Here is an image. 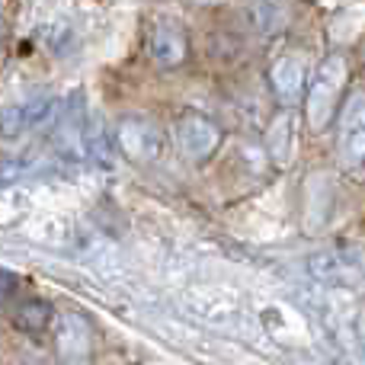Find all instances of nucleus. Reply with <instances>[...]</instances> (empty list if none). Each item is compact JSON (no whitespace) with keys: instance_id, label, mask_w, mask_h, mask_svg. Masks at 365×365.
I'll return each instance as SVG.
<instances>
[{"instance_id":"f257e3e1","label":"nucleus","mask_w":365,"mask_h":365,"mask_svg":"<svg viewBox=\"0 0 365 365\" xmlns=\"http://www.w3.org/2000/svg\"><path fill=\"white\" fill-rule=\"evenodd\" d=\"M346 81H349V64L343 55H327L317 68L314 81L308 87L304 96V119L314 132L334 125L336 113L343 106V93H346Z\"/></svg>"},{"instance_id":"f03ea898","label":"nucleus","mask_w":365,"mask_h":365,"mask_svg":"<svg viewBox=\"0 0 365 365\" xmlns=\"http://www.w3.org/2000/svg\"><path fill=\"white\" fill-rule=\"evenodd\" d=\"M115 145H119L122 158L132 160L138 167L158 164L167 151V135L148 115H122L115 122Z\"/></svg>"},{"instance_id":"7ed1b4c3","label":"nucleus","mask_w":365,"mask_h":365,"mask_svg":"<svg viewBox=\"0 0 365 365\" xmlns=\"http://www.w3.org/2000/svg\"><path fill=\"white\" fill-rule=\"evenodd\" d=\"M336 158L346 170L365 167V93L356 90L336 113Z\"/></svg>"},{"instance_id":"20e7f679","label":"nucleus","mask_w":365,"mask_h":365,"mask_svg":"<svg viewBox=\"0 0 365 365\" xmlns=\"http://www.w3.org/2000/svg\"><path fill=\"white\" fill-rule=\"evenodd\" d=\"M55 330V353L61 365H87L93 359V327L83 314L64 311L51 324Z\"/></svg>"},{"instance_id":"39448f33","label":"nucleus","mask_w":365,"mask_h":365,"mask_svg":"<svg viewBox=\"0 0 365 365\" xmlns=\"http://www.w3.org/2000/svg\"><path fill=\"white\" fill-rule=\"evenodd\" d=\"M173 135H177V145H180L182 158L192 160V164H205V160L221 148L218 122L202 115V113H182L177 119Z\"/></svg>"},{"instance_id":"423d86ee","label":"nucleus","mask_w":365,"mask_h":365,"mask_svg":"<svg viewBox=\"0 0 365 365\" xmlns=\"http://www.w3.org/2000/svg\"><path fill=\"white\" fill-rule=\"evenodd\" d=\"M186 32L177 19H154L148 29V55L160 64V68H180L186 61Z\"/></svg>"},{"instance_id":"0eeeda50","label":"nucleus","mask_w":365,"mask_h":365,"mask_svg":"<svg viewBox=\"0 0 365 365\" xmlns=\"http://www.w3.org/2000/svg\"><path fill=\"white\" fill-rule=\"evenodd\" d=\"M269 77V90L282 106H292V103L302 100L304 83H308V68H304V58L298 55H279L276 61L266 71Z\"/></svg>"},{"instance_id":"6e6552de","label":"nucleus","mask_w":365,"mask_h":365,"mask_svg":"<svg viewBox=\"0 0 365 365\" xmlns=\"http://www.w3.org/2000/svg\"><path fill=\"white\" fill-rule=\"evenodd\" d=\"M51 113V103L45 100L42 106L38 103H29V106H4L0 109V138L4 141H16L23 132H29L32 125H38V122H45Z\"/></svg>"},{"instance_id":"1a4fd4ad","label":"nucleus","mask_w":365,"mask_h":365,"mask_svg":"<svg viewBox=\"0 0 365 365\" xmlns=\"http://www.w3.org/2000/svg\"><path fill=\"white\" fill-rule=\"evenodd\" d=\"M16 324L26 330V334H42V330H48V324H51V308L45 302H23L16 308Z\"/></svg>"},{"instance_id":"9d476101","label":"nucleus","mask_w":365,"mask_h":365,"mask_svg":"<svg viewBox=\"0 0 365 365\" xmlns=\"http://www.w3.org/2000/svg\"><path fill=\"white\" fill-rule=\"evenodd\" d=\"M266 148H269V154H272L276 164H289V154H292V148H295L289 115H279L276 119V125H272L269 135H266Z\"/></svg>"},{"instance_id":"9b49d317","label":"nucleus","mask_w":365,"mask_h":365,"mask_svg":"<svg viewBox=\"0 0 365 365\" xmlns=\"http://www.w3.org/2000/svg\"><path fill=\"white\" fill-rule=\"evenodd\" d=\"M13 289H16V279H13L10 272H4V269H0V298H4V295H10Z\"/></svg>"}]
</instances>
